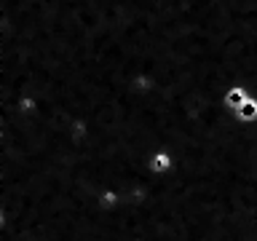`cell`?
<instances>
[{"mask_svg": "<svg viewBox=\"0 0 257 241\" xmlns=\"http://www.w3.org/2000/svg\"><path fill=\"white\" fill-rule=\"evenodd\" d=\"M246 99H249V94H246L244 86H233L225 91V107H230V110H238Z\"/></svg>", "mask_w": 257, "mask_h": 241, "instance_id": "cell-1", "label": "cell"}, {"mask_svg": "<svg viewBox=\"0 0 257 241\" xmlns=\"http://www.w3.org/2000/svg\"><path fill=\"white\" fill-rule=\"evenodd\" d=\"M238 120H244V124H249V120H257V99L254 96H249V99L241 104V107L236 110Z\"/></svg>", "mask_w": 257, "mask_h": 241, "instance_id": "cell-2", "label": "cell"}, {"mask_svg": "<svg viewBox=\"0 0 257 241\" xmlns=\"http://www.w3.org/2000/svg\"><path fill=\"white\" fill-rule=\"evenodd\" d=\"M169 166H172V158H169V153H158V156L153 158V169H156V172H166Z\"/></svg>", "mask_w": 257, "mask_h": 241, "instance_id": "cell-3", "label": "cell"}]
</instances>
